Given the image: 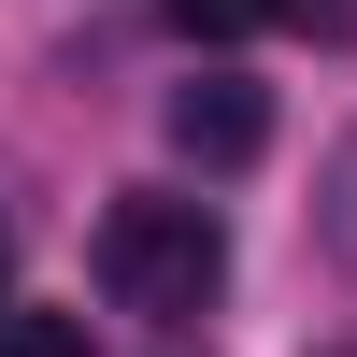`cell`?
Here are the masks:
<instances>
[{
	"mask_svg": "<svg viewBox=\"0 0 357 357\" xmlns=\"http://www.w3.org/2000/svg\"><path fill=\"white\" fill-rule=\"evenodd\" d=\"M100 286H114V314H200L229 286V229H215V200H114L100 215Z\"/></svg>",
	"mask_w": 357,
	"mask_h": 357,
	"instance_id": "obj_1",
	"label": "cell"
},
{
	"mask_svg": "<svg viewBox=\"0 0 357 357\" xmlns=\"http://www.w3.org/2000/svg\"><path fill=\"white\" fill-rule=\"evenodd\" d=\"M257 143H272V100H257V86H229V72L172 86V158L186 172H243Z\"/></svg>",
	"mask_w": 357,
	"mask_h": 357,
	"instance_id": "obj_2",
	"label": "cell"
},
{
	"mask_svg": "<svg viewBox=\"0 0 357 357\" xmlns=\"http://www.w3.org/2000/svg\"><path fill=\"white\" fill-rule=\"evenodd\" d=\"M0 357H86V314H0Z\"/></svg>",
	"mask_w": 357,
	"mask_h": 357,
	"instance_id": "obj_4",
	"label": "cell"
},
{
	"mask_svg": "<svg viewBox=\"0 0 357 357\" xmlns=\"http://www.w3.org/2000/svg\"><path fill=\"white\" fill-rule=\"evenodd\" d=\"M272 15H301V0H172L186 43H243V29H272Z\"/></svg>",
	"mask_w": 357,
	"mask_h": 357,
	"instance_id": "obj_3",
	"label": "cell"
},
{
	"mask_svg": "<svg viewBox=\"0 0 357 357\" xmlns=\"http://www.w3.org/2000/svg\"><path fill=\"white\" fill-rule=\"evenodd\" d=\"M0 286H15V229H0Z\"/></svg>",
	"mask_w": 357,
	"mask_h": 357,
	"instance_id": "obj_5",
	"label": "cell"
}]
</instances>
